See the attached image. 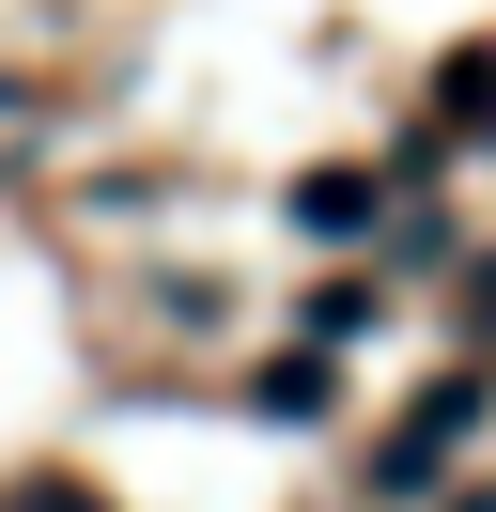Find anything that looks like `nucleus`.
<instances>
[{"label":"nucleus","mask_w":496,"mask_h":512,"mask_svg":"<svg viewBox=\"0 0 496 512\" xmlns=\"http://www.w3.org/2000/svg\"><path fill=\"white\" fill-rule=\"evenodd\" d=\"M465 419H481V373H434V404L403 419V435L372 450V466H388V481H434V466H450V435H465Z\"/></svg>","instance_id":"f257e3e1"},{"label":"nucleus","mask_w":496,"mask_h":512,"mask_svg":"<svg viewBox=\"0 0 496 512\" xmlns=\"http://www.w3.org/2000/svg\"><path fill=\"white\" fill-rule=\"evenodd\" d=\"M295 218H310V233H357V218H372V187H357V171H310Z\"/></svg>","instance_id":"f03ea898"},{"label":"nucleus","mask_w":496,"mask_h":512,"mask_svg":"<svg viewBox=\"0 0 496 512\" xmlns=\"http://www.w3.org/2000/svg\"><path fill=\"white\" fill-rule=\"evenodd\" d=\"M326 404H341L326 357H279V373H264V419H326Z\"/></svg>","instance_id":"7ed1b4c3"},{"label":"nucleus","mask_w":496,"mask_h":512,"mask_svg":"<svg viewBox=\"0 0 496 512\" xmlns=\"http://www.w3.org/2000/svg\"><path fill=\"white\" fill-rule=\"evenodd\" d=\"M0 512H124V497H109V481H78V466H47V481H16Z\"/></svg>","instance_id":"20e7f679"}]
</instances>
